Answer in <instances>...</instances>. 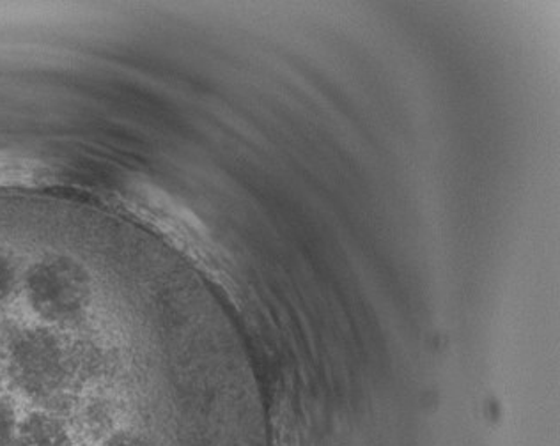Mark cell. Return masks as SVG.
I'll list each match as a JSON object with an SVG mask.
<instances>
[{
    "label": "cell",
    "mask_w": 560,
    "mask_h": 446,
    "mask_svg": "<svg viewBox=\"0 0 560 446\" xmlns=\"http://www.w3.org/2000/svg\"><path fill=\"white\" fill-rule=\"evenodd\" d=\"M24 289L34 314L50 325H77L93 302L88 270L73 257L59 254L36 260L25 273Z\"/></svg>",
    "instance_id": "6da1fadb"
},
{
    "label": "cell",
    "mask_w": 560,
    "mask_h": 446,
    "mask_svg": "<svg viewBox=\"0 0 560 446\" xmlns=\"http://www.w3.org/2000/svg\"><path fill=\"white\" fill-rule=\"evenodd\" d=\"M8 372L22 394L36 400L56 399L70 382L73 359L65 342L47 328L19 331L8 349Z\"/></svg>",
    "instance_id": "7a4b0ae2"
},
{
    "label": "cell",
    "mask_w": 560,
    "mask_h": 446,
    "mask_svg": "<svg viewBox=\"0 0 560 446\" xmlns=\"http://www.w3.org/2000/svg\"><path fill=\"white\" fill-rule=\"evenodd\" d=\"M119 196L131 214L156 228L160 234L173 237L174 242H182L190 247L211 245L210 233L201 219L160 186L130 181L122 186Z\"/></svg>",
    "instance_id": "3957f363"
},
{
    "label": "cell",
    "mask_w": 560,
    "mask_h": 446,
    "mask_svg": "<svg viewBox=\"0 0 560 446\" xmlns=\"http://www.w3.org/2000/svg\"><path fill=\"white\" fill-rule=\"evenodd\" d=\"M14 446H71V436L61 420L48 413H33L20 422Z\"/></svg>",
    "instance_id": "277c9868"
},
{
    "label": "cell",
    "mask_w": 560,
    "mask_h": 446,
    "mask_svg": "<svg viewBox=\"0 0 560 446\" xmlns=\"http://www.w3.org/2000/svg\"><path fill=\"white\" fill-rule=\"evenodd\" d=\"M50 168L24 154L0 151V188L36 186L47 181Z\"/></svg>",
    "instance_id": "5b68a950"
},
{
    "label": "cell",
    "mask_w": 560,
    "mask_h": 446,
    "mask_svg": "<svg viewBox=\"0 0 560 446\" xmlns=\"http://www.w3.org/2000/svg\"><path fill=\"white\" fill-rule=\"evenodd\" d=\"M19 287V268L13 257L0 250V308L10 302Z\"/></svg>",
    "instance_id": "8992f818"
},
{
    "label": "cell",
    "mask_w": 560,
    "mask_h": 446,
    "mask_svg": "<svg viewBox=\"0 0 560 446\" xmlns=\"http://www.w3.org/2000/svg\"><path fill=\"white\" fill-rule=\"evenodd\" d=\"M19 416L10 400L0 399V446H14L19 434Z\"/></svg>",
    "instance_id": "52a82bcc"
},
{
    "label": "cell",
    "mask_w": 560,
    "mask_h": 446,
    "mask_svg": "<svg viewBox=\"0 0 560 446\" xmlns=\"http://www.w3.org/2000/svg\"><path fill=\"white\" fill-rule=\"evenodd\" d=\"M103 446H148L139 436L131 433H116Z\"/></svg>",
    "instance_id": "ba28073f"
},
{
    "label": "cell",
    "mask_w": 560,
    "mask_h": 446,
    "mask_svg": "<svg viewBox=\"0 0 560 446\" xmlns=\"http://www.w3.org/2000/svg\"><path fill=\"white\" fill-rule=\"evenodd\" d=\"M0 371H2V360H0Z\"/></svg>",
    "instance_id": "9c48e42d"
}]
</instances>
